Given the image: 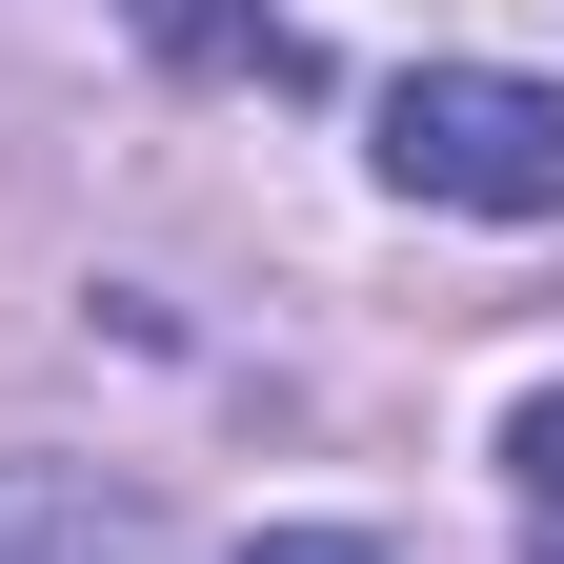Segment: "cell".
<instances>
[{
	"mask_svg": "<svg viewBox=\"0 0 564 564\" xmlns=\"http://www.w3.org/2000/svg\"><path fill=\"white\" fill-rule=\"evenodd\" d=\"M0 564H141V505H101V484H0Z\"/></svg>",
	"mask_w": 564,
	"mask_h": 564,
	"instance_id": "2",
	"label": "cell"
},
{
	"mask_svg": "<svg viewBox=\"0 0 564 564\" xmlns=\"http://www.w3.org/2000/svg\"><path fill=\"white\" fill-rule=\"evenodd\" d=\"M242 564H383V544H343V524H282V544H242Z\"/></svg>",
	"mask_w": 564,
	"mask_h": 564,
	"instance_id": "5",
	"label": "cell"
},
{
	"mask_svg": "<svg viewBox=\"0 0 564 564\" xmlns=\"http://www.w3.org/2000/svg\"><path fill=\"white\" fill-rule=\"evenodd\" d=\"M505 464H524V505L564 524V403H524V423H505Z\"/></svg>",
	"mask_w": 564,
	"mask_h": 564,
	"instance_id": "4",
	"label": "cell"
},
{
	"mask_svg": "<svg viewBox=\"0 0 564 564\" xmlns=\"http://www.w3.org/2000/svg\"><path fill=\"white\" fill-rule=\"evenodd\" d=\"M383 182L464 202V223H564V82H505V61L383 82Z\"/></svg>",
	"mask_w": 564,
	"mask_h": 564,
	"instance_id": "1",
	"label": "cell"
},
{
	"mask_svg": "<svg viewBox=\"0 0 564 564\" xmlns=\"http://www.w3.org/2000/svg\"><path fill=\"white\" fill-rule=\"evenodd\" d=\"M141 41H162V61H223V82H323L262 0H141Z\"/></svg>",
	"mask_w": 564,
	"mask_h": 564,
	"instance_id": "3",
	"label": "cell"
}]
</instances>
